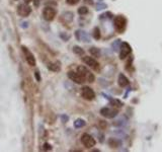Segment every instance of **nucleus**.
Listing matches in <instances>:
<instances>
[{
  "instance_id": "obj_10",
  "label": "nucleus",
  "mask_w": 162,
  "mask_h": 152,
  "mask_svg": "<svg viewBox=\"0 0 162 152\" xmlns=\"http://www.w3.org/2000/svg\"><path fill=\"white\" fill-rule=\"evenodd\" d=\"M68 77L72 80L73 82L77 83V84H82V83L85 82V80L83 79V77L81 76L77 71H69L68 72Z\"/></svg>"
},
{
  "instance_id": "obj_30",
  "label": "nucleus",
  "mask_w": 162,
  "mask_h": 152,
  "mask_svg": "<svg viewBox=\"0 0 162 152\" xmlns=\"http://www.w3.org/2000/svg\"><path fill=\"white\" fill-rule=\"evenodd\" d=\"M39 4H40L39 3V0H35V5L38 7V6H39Z\"/></svg>"
},
{
  "instance_id": "obj_17",
  "label": "nucleus",
  "mask_w": 162,
  "mask_h": 152,
  "mask_svg": "<svg viewBox=\"0 0 162 152\" xmlns=\"http://www.w3.org/2000/svg\"><path fill=\"white\" fill-rule=\"evenodd\" d=\"M85 125H86V123H85V121L83 120V119H77V120H75V122H74V127L77 128V129L84 127Z\"/></svg>"
},
{
  "instance_id": "obj_7",
  "label": "nucleus",
  "mask_w": 162,
  "mask_h": 152,
  "mask_svg": "<svg viewBox=\"0 0 162 152\" xmlns=\"http://www.w3.org/2000/svg\"><path fill=\"white\" fill-rule=\"evenodd\" d=\"M81 94H82L83 98L87 99V101H92L95 97L93 89L90 88L89 86H83L82 89H81Z\"/></svg>"
},
{
  "instance_id": "obj_21",
  "label": "nucleus",
  "mask_w": 162,
  "mask_h": 152,
  "mask_svg": "<svg viewBox=\"0 0 162 152\" xmlns=\"http://www.w3.org/2000/svg\"><path fill=\"white\" fill-rule=\"evenodd\" d=\"M78 13L80 14V15H84V14H87L88 13V8L85 6H82L80 7L79 9H78Z\"/></svg>"
},
{
  "instance_id": "obj_19",
  "label": "nucleus",
  "mask_w": 162,
  "mask_h": 152,
  "mask_svg": "<svg viewBox=\"0 0 162 152\" xmlns=\"http://www.w3.org/2000/svg\"><path fill=\"white\" fill-rule=\"evenodd\" d=\"M73 52H74L75 54H77V55H83L84 54V50L82 48H80L79 46H74L73 47Z\"/></svg>"
},
{
  "instance_id": "obj_16",
  "label": "nucleus",
  "mask_w": 162,
  "mask_h": 152,
  "mask_svg": "<svg viewBox=\"0 0 162 152\" xmlns=\"http://www.w3.org/2000/svg\"><path fill=\"white\" fill-rule=\"evenodd\" d=\"M89 53L91 54L94 58H98V57L101 56V50L95 48V47H92V48L89 49Z\"/></svg>"
},
{
  "instance_id": "obj_1",
  "label": "nucleus",
  "mask_w": 162,
  "mask_h": 152,
  "mask_svg": "<svg viewBox=\"0 0 162 152\" xmlns=\"http://www.w3.org/2000/svg\"><path fill=\"white\" fill-rule=\"evenodd\" d=\"M77 72L82 76L83 79L85 80L86 82H89V83H92L95 80V77L94 75L90 72L89 70L87 69L85 66H78L77 67Z\"/></svg>"
},
{
  "instance_id": "obj_27",
  "label": "nucleus",
  "mask_w": 162,
  "mask_h": 152,
  "mask_svg": "<svg viewBox=\"0 0 162 152\" xmlns=\"http://www.w3.org/2000/svg\"><path fill=\"white\" fill-rule=\"evenodd\" d=\"M35 78H37V80H38V81H41L40 73L38 72V71H35Z\"/></svg>"
},
{
  "instance_id": "obj_6",
  "label": "nucleus",
  "mask_w": 162,
  "mask_h": 152,
  "mask_svg": "<svg viewBox=\"0 0 162 152\" xmlns=\"http://www.w3.org/2000/svg\"><path fill=\"white\" fill-rule=\"evenodd\" d=\"M131 52H132V48L131 46L126 42H123L121 45V51H120V58L123 60V59H126L127 57L130 55Z\"/></svg>"
},
{
  "instance_id": "obj_4",
  "label": "nucleus",
  "mask_w": 162,
  "mask_h": 152,
  "mask_svg": "<svg viewBox=\"0 0 162 152\" xmlns=\"http://www.w3.org/2000/svg\"><path fill=\"white\" fill-rule=\"evenodd\" d=\"M82 61L86 64L87 66H89L90 68H92L94 71H99L101 70V65H99V63L97 62L96 60H95L94 58H92V57H88V56H85L82 58Z\"/></svg>"
},
{
  "instance_id": "obj_11",
  "label": "nucleus",
  "mask_w": 162,
  "mask_h": 152,
  "mask_svg": "<svg viewBox=\"0 0 162 152\" xmlns=\"http://www.w3.org/2000/svg\"><path fill=\"white\" fill-rule=\"evenodd\" d=\"M75 37H76V39H77L78 41H80V42H84V43H89L90 42L89 35H87L86 32H84V30H76Z\"/></svg>"
},
{
  "instance_id": "obj_5",
  "label": "nucleus",
  "mask_w": 162,
  "mask_h": 152,
  "mask_svg": "<svg viewBox=\"0 0 162 152\" xmlns=\"http://www.w3.org/2000/svg\"><path fill=\"white\" fill-rule=\"evenodd\" d=\"M56 14H57V11L53 7H46V8L43 10V17L47 21L53 20L54 18L56 17Z\"/></svg>"
},
{
  "instance_id": "obj_29",
  "label": "nucleus",
  "mask_w": 162,
  "mask_h": 152,
  "mask_svg": "<svg viewBox=\"0 0 162 152\" xmlns=\"http://www.w3.org/2000/svg\"><path fill=\"white\" fill-rule=\"evenodd\" d=\"M21 25H22L21 27H22L23 28H27V27H28V25H27V22H22Z\"/></svg>"
},
{
  "instance_id": "obj_13",
  "label": "nucleus",
  "mask_w": 162,
  "mask_h": 152,
  "mask_svg": "<svg viewBox=\"0 0 162 152\" xmlns=\"http://www.w3.org/2000/svg\"><path fill=\"white\" fill-rule=\"evenodd\" d=\"M118 83H119V85H120L121 87H127L130 82H129L128 78L126 77L123 73H121V74L119 75V78H118Z\"/></svg>"
},
{
  "instance_id": "obj_25",
  "label": "nucleus",
  "mask_w": 162,
  "mask_h": 152,
  "mask_svg": "<svg viewBox=\"0 0 162 152\" xmlns=\"http://www.w3.org/2000/svg\"><path fill=\"white\" fill-rule=\"evenodd\" d=\"M44 149L45 150H52V146L49 143H45L44 144Z\"/></svg>"
},
{
  "instance_id": "obj_14",
  "label": "nucleus",
  "mask_w": 162,
  "mask_h": 152,
  "mask_svg": "<svg viewBox=\"0 0 162 152\" xmlns=\"http://www.w3.org/2000/svg\"><path fill=\"white\" fill-rule=\"evenodd\" d=\"M61 20L65 23H69L73 20V13L70 12V11H67V12H64L61 16Z\"/></svg>"
},
{
  "instance_id": "obj_28",
  "label": "nucleus",
  "mask_w": 162,
  "mask_h": 152,
  "mask_svg": "<svg viewBox=\"0 0 162 152\" xmlns=\"http://www.w3.org/2000/svg\"><path fill=\"white\" fill-rule=\"evenodd\" d=\"M61 118H62V120H63V122H67V121H68V117H67V116L62 115Z\"/></svg>"
},
{
  "instance_id": "obj_22",
  "label": "nucleus",
  "mask_w": 162,
  "mask_h": 152,
  "mask_svg": "<svg viewBox=\"0 0 162 152\" xmlns=\"http://www.w3.org/2000/svg\"><path fill=\"white\" fill-rule=\"evenodd\" d=\"M106 4H104V3H98L96 5V10H102V9H104V8H106Z\"/></svg>"
},
{
  "instance_id": "obj_8",
  "label": "nucleus",
  "mask_w": 162,
  "mask_h": 152,
  "mask_svg": "<svg viewBox=\"0 0 162 152\" xmlns=\"http://www.w3.org/2000/svg\"><path fill=\"white\" fill-rule=\"evenodd\" d=\"M21 49H22L23 53H25V60H27V62L28 63V65H30V66H35V56L33 55L32 53H30V50H28L25 46H22V47H21Z\"/></svg>"
},
{
  "instance_id": "obj_24",
  "label": "nucleus",
  "mask_w": 162,
  "mask_h": 152,
  "mask_svg": "<svg viewBox=\"0 0 162 152\" xmlns=\"http://www.w3.org/2000/svg\"><path fill=\"white\" fill-rule=\"evenodd\" d=\"M120 40H119V41H116L115 43H114L113 44V48H114V50H115V51L116 52L119 50V48H118V44H120Z\"/></svg>"
},
{
  "instance_id": "obj_9",
  "label": "nucleus",
  "mask_w": 162,
  "mask_h": 152,
  "mask_svg": "<svg viewBox=\"0 0 162 152\" xmlns=\"http://www.w3.org/2000/svg\"><path fill=\"white\" fill-rule=\"evenodd\" d=\"M32 12V9H30V7L28 6V4L25 3V4H20V5H18L17 7V13L18 15L22 16V17H27Z\"/></svg>"
},
{
  "instance_id": "obj_23",
  "label": "nucleus",
  "mask_w": 162,
  "mask_h": 152,
  "mask_svg": "<svg viewBox=\"0 0 162 152\" xmlns=\"http://www.w3.org/2000/svg\"><path fill=\"white\" fill-rule=\"evenodd\" d=\"M80 0H66V2H67V4H69V5H75Z\"/></svg>"
},
{
  "instance_id": "obj_15",
  "label": "nucleus",
  "mask_w": 162,
  "mask_h": 152,
  "mask_svg": "<svg viewBox=\"0 0 162 152\" xmlns=\"http://www.w3.org/2000/svg\"><path fill=\"white\" fill-rule=\"evenodd\" d=\"M48 69L54 71V72H58L60 71L61 67H60V63L59 62H54V63H49L48 64Z\"/></svg>"
},
{
  "instance_id": "obj_26",
  "label": "nucleus",
  "mask_w": 162,
  "mask_h": 152,
  "mask_svg": "<svg viewBox=\"0 0 162 152\" xmlns=\"http://www.w3.org/2000/svg\"><path fill=\"white\" fill-rule=\"evenodd\" d=\"M60 37L62 38V39H63V40H65V41H67V40L69 39V38H70V37H69V35H64V33H62V34L60 35Z\"/></svg>"
},
{
  "instance_id": "obj_18",
  "label": "nucleus",
  "mask_w": 162,
  "mask_h": 152,
  "mask_svg": "<svg viewBox=\"0 0 162 152\" xmlns=\"http://www.w3.org/2000/svg\"><path fill=\"white\" fill-rule=\"evenodd\" d=\"M109 146L113 148H118L119 146H121V142L116 139H111L109 140Z\"/></svg>"
},
{
  "instance_id": "obj_2",
  "label": "nucleus",
  "mask_w": 162,
  "mask_h": 152,
  "mask_svg": "<svg viewBox=\"0 0 162 152\" xmlns=\"http://www.w3.org/2000/svg\"><path fill=\"white\" fill-rule=\"evenodd\" d=\"M114 25H115V28L118 33H124L126 30V28H127V20L122 15L116 16L114 20Z\"/></svg>"
},
{
  "instance_id": "obj_12",
  "label": "nucleus",
  "mask_w": 162,
  "mask_h": 152,
  "mask_svg": "<svg viewBox=\"0 0 162 152\" xmlns=\"http://www.w3.org/2000/svg\"><path fill=\"white\" fill-rule=\"evenodd\" d=\"M101 114L103 117L111 119V118H115L116 116L118 115V111L113 110V109H109V108H103L101 110Z\"/></svg>"
},
{
  "instance_id": "obj_31",
  "label": "nucleus",
  "mask_w": 162,
  "mask_h": 152,
  "mask_svg": "<svg viewBox=\"0 0 162 152\" xmlns=\"http://www.w3.org/2000/svg\"><path fill=\"white\" fill-rule=\"evenodd\" d=\"M32 1H33V0H25V3H27V4L30 3V2H32Z\"/></svg>"
},
{
  "instance_id": "obj_3",
  "label": "nucleus",
  "mask_w": 162,
  "mask_h": 152,
  "mask_svg": "<svg viewBox=\"0 0 162 152\" xmlns=\"http://www.w3.org/2000/svg\"><path fill=\"white\" fill-rule=\"evenodd\" d=\"M81 143L83 144V146L86 147V148H92L95 145V140L91 135L87 134V133H84V134L81 136Z\"/></svg>"
},
{
  "instance_id": "obj_20",
  "label": "nucleus",
  "mask_w": 162,
  "mask_h": 152,
  "mask_svg": "<svg viewBox=\"0 0 162 152\" xmlns=\"http://www.w3.org/2000/svg\"><path fill=\"white\" fill-rule=\"evenodd\" d=\"M93 38L95 40H99L101 39V30H99L98 28H95L93 30Z\"/></svg>"
}]
</instances>
